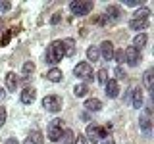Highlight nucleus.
Returning <instances> with one entry per match:
<instances>
[{
	"mask_svg": "<svg viewBox=\"0 0 154 144\" xmlns=\"http://www.w3.org/2000/svg\"><path fill=\"white\" fill-rule=\"evenodd\" d=\"M119 17H122V10H119V6H108L106 12H104V16L96 17L94 23L96 25H110V23H116Z\"/></svg>",
	"mask_w": 154,
	"mask_h": 144,
	"instance_id": "f03ea898",
	"label": "nucleus"
},
{
	"mask_svg": "<svg viewBox=\"0 0 154 144\" xmlns=\"http://www.w3.org/2000/svg\"><path fill=\"white\" fill-rule=\"evenodd\" d=\"M75 144H87V138L83 136V134H79V136L75 138Z\"/></svg>",
	"mask_w": 154,
	"mask_h": 144,
	"instance_id": "473e14b6",
	"label": "nucleus"
},
{
	"mask_svg": "<svg viewBox=\"0 0 154 144\" xmlns=\"http://www.w3.org/2000/svg\"><path fill=\"white\" fill-rule=\"evenodd\" d=\"M104 90H106V96L108 98H116V96L119 94V85L116 79H108L104 83Z\"/></svg>",
	"mask_w": 154,
	"mask_h": 144,
	"instance_id": "9b49d317",
	"label": "nucleus"
},
{
	"mask_svg": "<svg viewBox=\"0 0 154 144\" xmlns=\"http://www.w3.org/2000/svg\"><path fill=\"white\" fill-rule=\"evenodd\" d=\"M33 71H35V64H33V62H25V64H23V67H21V75L27 79V77L31 75Z\"/></svg>",
	"mask_w": 154,
	"mask_h": 144,
	"instance_id": "b1692460",
	"label": "nucleus"
},
{
	"mask_svg": "<svg viewBox=\"0 0 154 144\" xmlns=\"http://www.w3.org/2000/svg\"><path fill=\"white\" fill-rule=\"evenodd\" d=\"M42 142H45V136H42L41 131H31L23 140V144H42Z\"/></svg>",
	"mask_w": 154,
	"mask_h": 144,
	"instance_id": "ddd939ff",
	"label": "nucleus"
},
{
	"mask_svg": "<svg viewBox=\"0 0 154 144\" xmlns=\"http://www.w3.org/2000/svg\"><path fill=\"white\" fill-rule=\"evenodd\" d=\"M62 58H66L64 56V50H62V40L52 42V44L46 48V52H45V62H46L48 65H56Z\"/></svg>",
	"mask_w": 154,
	"mask_h": 144,
	"instance_id": "f257e3e1",
	"label": "nucleus"
},
{
	"mask_svg": "<svg viewBox=\"0 0 154 144\" xmlns=\"http://www.w3.org/2000/svg\"><path fill=\"white\" fill-rule=\"evenodd\" d=\"M146 40H148V37L144 35V33H141V35H137V37L133 38V48H135V50H139V52H141L143 48L146 46Z\"/></svg>",
	"mask_w": 154,
	"mask_h": 144,
	"instance_id": "6ab92c4d",
	"label": "nucleus"
},
{
	"mask_svg": "<svg viewBox=\"0 0 154 144\" xmlns=\"http://www.w3.org/2000/svg\"><path fill=\"white\" fill-rule=\"evenodd\" d=\"M60 140H62V144H71V142H73V133H71L69 129H66V131L62 133Z\"/></svg>",
	"mask_w": 154,
	"mask_h": 144,
	"instance_id": "a878e982",
	"label": "nucleus"
},
{
	"mask_svg": "<svg viewBox=\"0 0 154 144\" xmlns=\"http://www.w3.org/2000/svg\"><path fill=\"white\" fill-rule=\"evenodd\" d=\"M93 2H69V10L73 16H87L89 12H93Z\"/></svg>",
	"mask_w": 154,
	"mask_h": 144,
	"instance_id": "0eeeda50",
	"label": "nucleus"
},
{
	"mask_svg": "<svg viewBox=\"0 0 154 144\" xmlns=\"http://www.w3.org/2000/svg\"><path fill=\"white\" fill-rule=\"evenodd\" d=\"M62 133H64V123H62V119H52L50 123H48V140H52V142H58L62 138Z\"/></svg>",
	"mask_w": 154,
	"mask_h": 144,
	"instance_id": "7ed1b4c3",
	"label": "nucleus"
},
{
	"mask_svg": "<svg viewBox=\"0 0 154 144\" xmlns=\"http://www.w3.org/2000/svg\"><path fill=\"white\" fill-rule=\"evenodd\" d=\"M102 144H116V140L112 136H106V138H102Z\"/></svg>",
	"mask_w": 154,
	"mask_h": 144,
	"instance_id": "72a5a7b5",
	"label": "nucleus"
},
{
	"mask_svg": "<svg viewBox=\"0 0 154 144\" xmlns=\"http://www.w3.org/2000/svg\"><path fill=\"white\" fill-rule=\"evenodd\" d=\"M87 60L89 62H98L100 60V52H98V46H89L87 48Z\"/></svg>",
	"mask_w": 154,
	"mask_h": 144,
	"instance_id": "412c9836",
	"label": "nucleus"
},
{
	"mask_svg": "<svg viewBox=\"0 0 154 144\" xmlns=\"http://www.w3.org/2000/svg\"><path fill=\"white\" fill-rule=\"evenodd\" d=\"M10 10H12V2L2 0V2H0V12H10Z\"/></svg>",
	"mask_w": 154,
	"mask_h": 144,
	"instance_id": "c85d7f7f",
	"label": "nucleus"
},
{
	"mask_svg": "<svg viewBox=\"0 0 154 144\" xmlns=\"http://www.w3.org/2000/svg\"><path fill=\"white\" fill-rule=\"evenodd\" d=\"M148 27V19H131L129 21V29L133 31H144Z\"/></svg>",
	"mask_w": 154,
	"mask_h": 144,
	"instance_id": "a211bd4d",
	"label": "nucleus"
},
{
	"mask_svg": "<svg viewBox=\"0 0 154 144\" xmlns=\"http://www.w3.org/2000/svg\"><path fill=\"white\" fill-rule=\"evenodd\" d=\"M58 21H60V14H54V16H52V19H50V23H52V25H56Z\"/></svg>",
	"mask_w": 154,
	"mask_h": 144,
	"instance_id": "f704fd0d",
	"label": "nucleus"
},
{
	"mask_svg": "<svg viewBox=\"0 0 154 144\" xmlns=\"http://www.w3.org/2000/svg\"><path fill=\"white\" fill-rule=\"evenodd\" d=\"M114 75H116V79H123V77H125L123 69H122V65H118V67L114 69Z\"/></svg>",
	"mask_w": 154,
	"mask_h": 144,
	"instance_id": "c756f323",
	"label": "nucleus"
},
{
	"mask_svg": "<svg viewBox=\"0 0 154 144\" xmlns=\"http://www.w3.org/2000/svg\"><path fill=\"white\" fill-rule=\"evenodd\" d=\"M148 16H150V10H148V8H141V10H137V12L133 14L131 19H148Z\"/></svg>",
	"mask_w": 154,
	"mask_h": 144,
	"instance_id": "393cba45",
	"label": "nucleus"
},
{
	"mask_svg": "<svg viewBox=\"0 0 154 144\" xmlns=\"http://www.w3.org/2000/svg\"><path fill=\"white\" fill-rule=\"evenodd\" d=\"M17 85H19V77H17L16 73H12V71H10V73H6V88L14 92V90L17 88Z\"/></svg>",
	"mask_w": 154,
	"mask_h": 144,
	"instance_id": "f3484780",
	"label": "nucleus"
},
{
	"mask_svg": "<svg viewBox=\"0 0 154 144\" xmlns=\"http://www.w3.org/2000/svg\"><path fill=\"white\" fill-rule=\"evenodd\" d=\"M73 73H75L77 79H81V81H91L93 79V67H91L89 62H79V64L75 65Z\"/></svg>",
	"mask_w": 154,
	"mask_h": 144,
	"instance_id": "423d86ee",
	"label": "nucleus"
},
{
	"mask_svg": "<svg viewBox=\"0 0 154 144\" xmlns=\"http://www.w3.org/2000/svg\"><path fill=\"white\" fill-rule=\"evenodd\" d=\"M4 96H6V92H4V90L0 88V102H2V100H4Z\"/></svg>",
	"mask_w": 154,
	"mask_h": 144,
	"instance_id": "e433bc0d",
	"label": "nucleus"
},
{
	"mask_svg": "<svg viewBox=\"0 0 154 144\" xmlns=\"http://www.w3.org/2000/svg\"><path fill=\"white\" fill-rule=\"evenodd\" d=\"M85 134H87V140H91L93 144H96V142H100L102 140V138H106L108 136V134H106V131L102 127H100V125H87V131H85Z\"/></svg>",
	"mask_w": 154,
	"mask_h": 144,
	"instance_id": "20e7f679",
	"label": "nucleus"
},
{
	"mask_svg": "<svg viewBox=\"0 0 154 144\" xmlns=\"http://www.w3.org/2000/svg\"><path fill=\"white\" fill-rule=\"evenodd\" d=\"M45 77L48 81H52V83H60L62 79H64V73H62L58 67H52V69H48L46 73H45Z\"/></svg>",
	"mask_w": 154,
	"mask_h": 144,
	"instance_id": "2eb2a0df",
	"label": "nucleus"
},
{
	"mask_svg": "<svg viewBox=\"0 0 154 144\" xmlns=\"http://www.w3.org/2000/svg\"><path fill=\"white\" fill-rule=\"evenodd\" d=\"M131 104H133V108H137V110L144 106V104H143V90L139 88V86L133 90V102H131Z\"/></svg>",
	"mask_w": 154,
	"mask_h": 144,
	"instance_id": "aec40b11",
	"label": "nucleus"
},
{
	"mask_svg": "<svg viewBox=\"0 0 154 144\" xmlns=\"http://www.w3.org/2000/svg\"><path fill=\"white\" fill-rule=\"evenodd\" d=\"M139 127L144 133V136H150L152 133V121H150V110H146V113L139 117Z\"/></svg>",
	"mask_w": 154,
	"mask_h": 144,
	"instance_id": "1a4fd4ad",
	"label": "nucleus"
},
{
	"mask_svg": "<svg viewBox=\"0 0 154 144\" xmlns=\"http://www.w3.org/2000/svg\"><path fill=\"white\" fill-rule=\"evenodd\" d=\"M112 60H116L118 64H123V50H114V58Z\"/></svg>",
	"mask_w": 154,
	"mask_h": 144,
	"instance_id": "cd10ccee",
	"label": "nucleus"
},
{
	"mask_svg": "<svg viewBox=\"0 0 154 144\" xmlns=\"http://www.w3.org/2000/svg\"><path fill=\"white\" fill-rule=\"evenodd\" d=\"M85 110L87 112H100L102 110V102L98 98H89V100H85Z\"/></svg>",
	"mask_w": 154,
	"mask_h": 144,
	"instance_id": "dca6fc26",
	"label": "nucleus"
},
{
	"mask_svg": "<svg viewBox=\"0 0 154 144\" xmlns=\"http://www.w3.org/2000/svg\"><path fill=\"white\" fill-rule=\"evenodd\" d=\"M98 81H100L102 85L108 81V69H104V67H102V69H98Z\"/></svg>",
	"mask_w": 154,
	"mask_h": 144,
	"instance_id": "bb28decb",
	"label": "nucleus"
},
{
	"mask_svg": "<svg viewBox=\"0 0 154 144\" xmlns=\"http://www.w3.org/2000/svg\"><path fill=\"white\" fill-rule=\"evenodd\" d=\"M35 96H37V90L33 88V86H25V88L21 90L19 100H21V104H31L33 100H35Z\"/></svg>",
	"mask_w": 154,
	"mask_h": 144,
	"instance_id": "f8f14e48",
	"label": "nucleus"
},
{
	"mask_svg": "<svg viewBox=\"0 0 154 144\" xmlns=\"http://www.w3.org/2000/svg\"><path fill=\"white\" fill-rule=\"evenodd\" d=\"M125 6H139V4H141V2H139V0H125Z\"/></svg>",
	"mask_w": 154,
	"mask_h": 144,
	"instance_id": "2f4dec72",
	"label": "nucleus"
},
{
	"mask_svg": "<svg viewBox=\"0 0 154 144\" xmlns=\"http://www.w3.org/2000/svg\"><path fill=\"white\" fill-rule=\"evenodd\" d=\"M87 92H89V86H87L85 83H79L73 86V94L77 96V98H83V96H87Z\"/></svg>",
	"mask_w": 154,
	"mask_h": 144,
	"instance_id": "5701e85b",
	"label": "nucleus"
},
{
	"mask_svg": "<svg viewBox=\"0 0 154 144\" xmlns=\"http://www.w3.org/2000/svg\"><path fill=\"white\" fill-rule=\"evenodd\" d=\"M144 88H146V90H152L154 88V71L152 69L144 71Z\"/></svg>",
	"mask_w": 154,
	"mask_h": 144,
	"instance_id": "4be33fe9",
	"label": "nucleus"
},
{
	"mask_svg": "<svg viewBox=\"0 0 154 144\" xmlns=\"http://www.w3.org/2000/svg\"><path fill=\"white\" fill-rule=\"evenodd\" d=\"M123 62L127 65H131V67H137L139 64H141V52L135 50L133 46H129L127 50L123 52Z\"/></svg>",
	"mask_w": 154,
	"mask_h": 144,
	"instance_id": "6e6552de",
	"label": "nucleus"
},
{
	"mask_svg": "<svg viewBox=\"0 0 154 144\" xmlns=\"http://www.w3.org/2000/svg\"><path fill=\"white\" fill-rule=\"evenodd\" d=\"M98 52H100V58H104L106 62H110V60L114 58V44H112L110 40H104L102 44H100Z\"/></svg>",
	"mask_w": 154,
	"mask_h": 144,
	"instance_id": "9d476101",
	"label": "nucleus"
},
{
	"mask_svg": "<svg viewBox=\"0 0 154 144\" xmlns=\"http://www.w3.org/2000/svg\"><path fill=\"white\" fill-rule=\"evenodd\" d=\"M4 144H19V142H17V138H14V136H12V138H8V140L4 142Z\"/></svg>",
	"mask_w": 154,
	"mask_h": 144,
	"instance_id": "c9c22d12",
	"label": "nucleus"
},
{
	"mask_svg": "<svg viewBox=\"0 0 154 144\" xmlns=\"http://www.w3.org/2000/svg\"><path fill=\"white\" fill-rule=\"evenodd\" d=\"M4 123H6V110L0 108V127H2Z\"/></svg>",
	"mask_w": 154,
	"mask_h": 144,
	"instance_id": "7c9ffc66",
	"label": "nucleus"
},
{
	"mask_svg": "<svg viewBox=\"0 0 154 144\" xmlns=\"http://www.w3.org/2000/svg\"><path fill=\"white\" fill-rule=\"evenodd\" d=\"M42 108L50 113H58L62 110V98L56 96V94H48V96L42 98Z\"/></svg>",
	"mask_w": 154,
	"mask_h": 144,
	"instance_id": "39448f33",
	"label": "nucleus"
},
{
	"mask_svg": "<svg viewBox=\"0 0 154 144\" xmlns=\"http://www.w3.org/2000/svg\"><path fill=\"white\" fill-rule=\"evenodd\" d=\"M62 50H64V56H73L75 54V40L73 38H64L62 40Z\"/></svg>",
	"mask_w": 154,
	"mask_h": 144,
	"instance_id": "4468645a",
	"label": "nucleus"
}]
</instances>
